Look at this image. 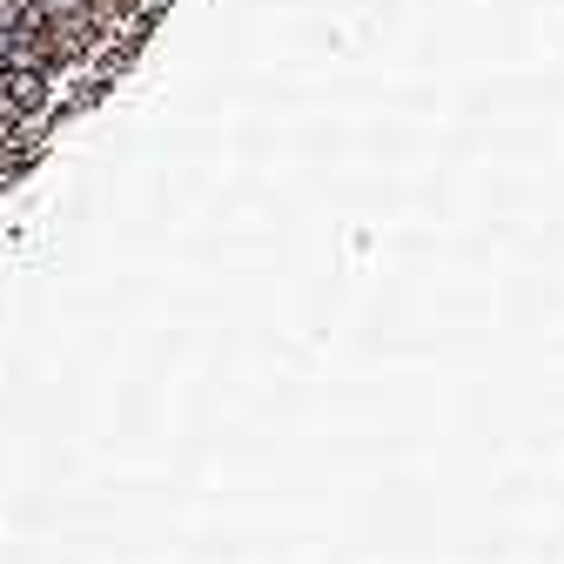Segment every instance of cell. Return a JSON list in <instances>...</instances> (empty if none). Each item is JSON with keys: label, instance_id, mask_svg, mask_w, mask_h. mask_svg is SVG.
<instances>
[{"label": "cell", "instance_id": "cell-1", "mask_svg": "<svg viewBox=\"0 0 564 564\" xmlns=\"http://www.w3.org/2000/svg\"><path fill=\"white\" fill-rule=\"evenodd\" d=\"M0 108L14 121H34L47 108V67H0Z\"/></svg>", "mask_w": 564, "mask_h": 564}]
</instances>
